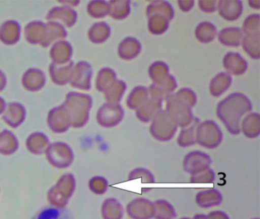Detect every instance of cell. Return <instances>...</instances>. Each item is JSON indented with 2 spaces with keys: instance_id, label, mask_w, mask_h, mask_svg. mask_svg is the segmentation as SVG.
Returning a JSON list of instances; mask_svg holds the SVG:
<instances>
[{
  "instance_id": "obj_6",
  "label": "cell",
  "mask_w": 260,
  "mask_h": 219,
  "mask_svg": "<svg viewBox=\"0 0 260 219\" xmlns=\"http://www.w3.org/2000/svg\"><path fill=\"white\" fill-rule=\"evenodd\" d=\"M45 155L47 160L51 165L60 169L69 167L74 159V152L71 148L66 143L61 141L50 144Z\"/></svg>"
},
{
  "instance_id": "obj_28",
  "label": "cell",
  "mask_w": 260,
  "mask_h": 219,
  "mask_svg": "<svg viewBox=\"0 0 260 219\" xmlns=\"http://www.w3.org/2000/svg\"><path fill=\"white\" fill-rule=\"evenodd\" d=\"M101 213L103 219H122L124 207L115 198H108L103 202Z\"/></svg>"
},
{
  "instance_id": "obj_37",
  "label": "cell",
  "mask_w": 260,
  "mask_h": 219,
  "mask_svg": "<svg viewBox=\"0 0 260 219\" xmlns=\"http://www.w3.org/2000/svg\"><path fill=\"white\" fill-rule=\"evenodd\" d=\"M149 97L148 88L144 86H137L132 90L127 99V106L131 110H138L144 104Z\"/></svg>"
},
{
  "instance_id": "obj_43",
  "label": "cell",
  "mask_w": 260,
  "mask_h": 219,
  "mask_svg": "<svg viewBox=\"0 0 260 219\" xmlns=\"http://www.w3.org/2000/svg\"><path fill=\"white\" fill-rule=\"evenodd\" d=\"M156 13L164 15L170 21H172L175 16L173 6L167 1H153L147 6V16Z\"/></svg>"
},
{
  "instance_id": "obj_4",
  "label": "cell",
  "mask_w": 260,
  "mask_h": 219,
  "mask_svg": "<svg viewBox=\"0 0 260 219\" xmlns=\"http://www.w3.org/2000/svg\"><path fill=\"white\" fill-rule=\"evenodd\" d=\"M166 102H167L166 112L177 125L178 127L183 129L192 123L194 117L191 107H190L186 103L178 98L174 93L166 100Z\"/></svg>"
},
{
  "instance_id": "obj_9",
  "label": "cell",
  "mask_w": 260,
  "mask_h": 219,
  "mask_svg": "<svg viewBox=\"0 0 260 219\" xmlns=\"http://www.w3.org/2000/svg\"><path fill=\"white\" fill-rule=\"evenodd\" d=\"M211 163V157L208 154L201 151H193L185 155L183 168L186 173L194 175L210 168Z\"/></svg>"
},
{
  "instance_id": "obj_25",
  "label": "cell",
  "mask_w": 260,
  "mask_h": 219,
  "mask_svg": "<svg viewBox=\"0 0 260 219\" xmlns=\"http://www.w3.org/2000/svg\"><path fill=\"white\" fill-rule=\"evenodd\" d=\"M46 24L41 21H31L25 27V38L31 44H42L45 38Z\"/></svg>"
},
{
  "instance_id": "obj_20",
  "label": "cell",
  "mask_w": 260,
  "mask_h": 219,
  "mask_svg": "<svg viewBox=\"0 0 260 219\" xmlns=\"http://www.w3.org/2000/svg\"><path fill=\"white\" fill-rule=\"evenodd\" d=\"M74 65L75 64L72 60L65 65H55L51 62L49 65V73L52 82L60 86L70 83Z\"/></svg>"
},
{
  "instance_id": "obj_27",
  "label": "cell",
  "mask_w": 260,
  "mask_h": 219,
  "mask_svg": "<svg viewBox=\"0 0 260 219\" xmlns=\"http://www.w3.org/2000/svg\"><path fill=\"white\" fill-rule=\"evenodd\" d=\"M249 138H255L260 134V117L258 113H251L245 117L240 125V132Z\"/></svg>"
},
{
  "instance_id": "obj_26",
  "label": "cell",
  "mask_w": 260,
  "mask_h": 219,
  "mask_svg": "<svg viewBox=\"0 0 260 219\" xmlns=\"http://www.w3.org/2000/svg\"><path fill=\"white\" fill-rule=\"evenodd\" d=\"M50 144L49 138L42 132H34L26 140L27 149L34 155L45 153Z\"/></svg>"
},
{
  "instance_id": "obj_41",
  "label": "cell",
  "mask_w": 260,
  "mask_h": 219,
  "mask_svg": "<svg viewBox=\"0 0 260 219\" xmlns=\"http://www.w3.org/2000/svg\"><path fill=\"white\" fill-rule=\"evenodd\" d=\"M155 219H175L177 216L174 206L165 199H158L153 202Z\"/></svg>"
},
{
  "instance_id": "obj_54",
  "label": "cell",
  "mask_w": 260,
  "mask_h": 219,
  "mask_svg": "<svg viewBox=\"0 0 260 219\" xmlns=\"http://www.w3.org/2000/svg\"><path fill=\"white\" fill-rule=\"evenodd\" d=\"M7 85V79L4 71L0 70V92L4 91Z\"/></svg>"
},
{
  "instance_id": "obj_5",
  "label": "cell",
  "mask_w": 260,
  "mask_h": 219,
  "mask_svg": "<svg viewBox=\"0 0 260 219\" xmlns=\"http://www.w3.org/2000/svg\"><path fill=\"white\" fill-rule=\"evenodd\" d=\"M151 122L150 132L157 141H170L177 132V125L170 118L165 110H161Z\"/></svg>"
},
{
  "instance_id": "obj_57",
  "label": "cell",
  "mask_w": 260,
  "mask_h": 219,
  "mask_svg": "<svg viewBox=\"0 0 260 219\" xmlns=\"http://www.w3.org/2000/svg\"><path fill=\"white\" fill-rule=\"evenodd\" d=\"M248 3L252 9H260V1H249Z\"/></svg>"
},
{
  "instance_id": "obj_53",
  "label": "cell",
  "mask_w": 260,
  "mask_h": 219,
  "mask_svg": "<svg viewBox=\"0 0 260 219\" xmlns=\"http://www.w3.org/2000/svg\"><path fill=\"white\" fill-rule=\"evenodd\" d=\"M178 5H179V9L182 12H188L194 7V0H187V1L179 0V1H178Z\"/></svg>"
},
{
  "instance_id": "obj_42",
  "label": "cell",
  "mask_w": 260,
  "mask_h": 219,
  "mask_svg": "<svg viewBox=\"0 0 260 219\" xmlns=\"http://www.w3.org/2000/svg\"><path fill=\"white\" fill-rule=\"evenodd\" d=\"M127 90V85L122 80L117 79L106 91L105 97L108 103H118Z\"/></svg>"
},
{
  "instance_id": "obj_34",
  "label": "cell",
  "mask_w": 260,
  "mask_h": 219,
  "mask_svg": "<svg viewBox=\"0 0 260 219\" xmlns=\"http://www.w3.org/2000/svg\"><path fill=\"white\" fill-rule=\"evenodd\" d=\"M148 72L153 83L156 85L164 83L170 76L169 65L162 61L153 62L149 68Z\"/></svg>"
},
{
  "instance_id": "obj_58",
  "label": "cell",
  "mask_w": 260,
  "mask_h": 219,
  "mask_svg": "<svg viewBox=\"0 0 260 219\" xmlns=\"http://www.w3.org/2000/svg\"><path fill=\"white\" fill-rule=\"evenodd\" d=\"M191 219H206V215L202 214H196Z\"/></svg>"
},
{
  "instance_id": "obj_52",
  "label": "cell",
  "mask_w": 260,
  "mask_h": 219,
  "mask_svg": "<svg viewBox=\"0 0 260 219\" xmlns=\"http://www.w3.org/2000/svg\"><path fill=\"white\" fill-rule=\"evenodd\" d=\"M206 219H230V217L224 211L216 210L208 213L206 215Z\"/></svg>"
},
{
  "instance_id": "obj_16",
  "label": "cell",
  "mask_w": 260,
  "mask_h": 219,
  "mask_svg": "<svg viewBox=\"0 0 260 219\" xmlns=\"http://www.w3.org/2000/svg\"><path fill=\"white\" fill-rule=\"evenodd\" d=\"M243 3L239 0H221L217 2L219 15L228 21L239 19L243 13Z\"/></svg>"
},
{
  "instance_id": "obj_51",
  "label": "cell",
  "mask_w": 260,
  "mask_h": 219,
  "mask_svg": "<svg viewBox=\"0 0 260 219\" xmlns=\"http://www.w3.org/2000/svg\"><path fill=\"white\" fill-rule=\"evenodd\" d=\"M199 7L205 13H212L217 9V2L214 0L199 1Z\"/></svg>"
},
{
  "instance_id": "obj_24",
  "label": "cell",
  "mask_w": 260,
  "mask_h": 219,
  "mask_svg": "<svg viewBox=\"0 0 260 219\" xmlns=\"http://www.w3.org/2000/svg\"><path fill=\"white\" fill-rule=\"evenodd\" d=\"M141 51V43L138 39L132 36H127L123 40L118 46V56L124 60H132L135 59Z\"/></svg>"
},
{
  "instance_id": "obj_14",
  "label": "cell",
  "mask_w": 260,
  "mask_h": 219,
  "mask_svg": "<svg viewBox=\"0 0 260 219\" xmlns=\"http://www.w3.org/2000/svg\"><path fill=\"white\" fill-rule=\"evenodd\" d=\"M73 56V47L70 42L60 41L54 43L50 50V57L55 65H65L71 62Z\"/></svg>"
},
{
  "instance_id": "obj_19",
  "label": "cell",
  "mask_w": 260,
  "mask_h": 219,
  "mask_svg": "<svg viewBox=\"0 0 260 219\" xmlns=\"http://www.w3.org/2000/svg\"><path fill=\"white\" fill-rule=\"evenodd\" d=\"M21 36V26L19 22L9 20L0 25V41L6 45H14Z\"/></svg>"
},
{
  "instance_id": "obj_18",
  "label": "cell",
  "mask_w": 260,
  "mask_h": 219,
  "mask_svg": "<svg viewBox=\"0 0 260 219\" xmlns=\"http://www.w3.org/2000/svg\"><path fill=\"white\" fill-rule=\"evenodd\" d=\"M177 87L176 79L170 75L168 79L161 85H156V84L153 83L150 85L148 88L149 96L152 98L157 99L161 101H164L173 94Z\"/></svg>"
},
{
  "instance_id": "obj_59",
  "label": "cell",
  "mask_w": 260,
  "mask_h": 219,
  "mask_svg": "<svg viewBox=\"0 0 260 219\" xmlns=\"http://www.w3.org/2000/svg\"><path fill=\"white\" fill-rule=\"evenodd\" d=\"M179 219H191V218H190V217H182V218H179Z\"/></svg>"
},
{
  "instance_id": "obj_56",
  "label": "cell",
  "mask_w": 260,
  "mask_h": 219,
  "mask_svg": "<svg viewBox=\"0 0 260 219\" xmlns=\"http://www.w3.org/2000/svg\"><path fill=\"white\" fill-rule=\"evenodd\" d=\"M6 106H7V103H6L5 100L0 97V115L4 114V111H5L6 109Z\"/></svg>"
},
{
  "instance_id": "obj_22",
  "label": "cell",
  "mask_w": 260,
  "mask_h": 219,
  "mask_svg": "<svg viewBox=\"0 0 260 219\" xmlns=\"http://www.w3.org/2000/svg\"><path fill=\"white\" fill-rule=\"evenodd\" d=\"M162 107V101L149 97L148 100L136 110V117L143 123H149L153 120Z\"/></svg>"
},
{
  "instance_id": "obj_55",
  "label": "cell",
  "mask_w": 260,
  "mask_h": 219,
  "mask_svg": "<svg viewBox=\"0 0 260 219\" xmlns=\"http://www.w3.org/2000/svg\"><path fill=\"white\" fill-rule=\"evenodd\" d=\"M80 1H64V2H59V3L63 5V6H68V7L73 8L76 7L77 5L80 3Z\"/></svg>"
},
{
  "instance_id": "obj_23",
  "label": "cell",
  "mask_w": 260,
  "mask_h": 219,
  "mask_svg": "<svg viewBox=\"0 0 260 219\" xmlns=\"http://www.w3.org/2000/svg\"><path fill=\"white\" fill-rule=\"evenodd\" d=\"M223 201V196L216 189L202 190L196 194V202L202 208H210L218 206Z\"/></svg>"
},
{
  "instance_id": "obj_15",
  "label": "cell",
  "mask_w": 260,
  "mask_h": 219,
  "mask_svg": "<svg viewBox=\"0 0 260 219\" xmlns=\"http://www.w3.org/2000/svg\"><path fill=\"white\" fill-rule=\"evenodd\" d=\"M45 83L46 76L44 71L39 68H29L22 76V84L27 91L31 92L40 91Z\"/></svg>"
},
{
  "instance_id": "obj_44",
  "label": "cell",
  "mask_w": 260,
  "mask_h": 219,
  "mask_svg": "<svg viewBox=\"0 0 260 219\" xmlns=\"http://www.w3.org/2000/svg\"><path fill=\"white\" fill-rule=\"evenodd\" d=\"M33 219H72L64 208L47 207L36 214Z\"/></svg>"
},
{
  "instance_id": "obj_32",
  "label": "cell",
  "mask_w": 260,
  "mask_h": 219,
  "mask_svg": "<svg viewBox=\"0 0 260 219\" xmlns=\"http://www.w3.org/2000/svg\"><path fill=\"white\" fill-rule=\"evenodd\" d=\"M19 148V141L11 131L4 129L0 132V154L10 155Z\"/></svg>"
},
{
  "instance_id": "obj_3",
  "label": "cell",
  "mask_w": 260,
  "mask_h": 219,
  "mask_svg": "<svg viewBox=\"0 0 260 219\" xmlns=\"http://www.w3.org/2000/svg\"><path fill=\"white\" fill-rule=\"evenodd\" d=\"M223 137L221 129L213 120L202 122L196 128V143L205 149H214L218 147Z\"/></svg>"
},
{
  "instance_id": "obj_38",
  "label": "cell",
  "mask_w": 260,
  "mask_h": 219,
  "mask_svg": "<svg viewBox=\"0 0 260 219\" xmlns=\"http://www.w3.org/2000/svg\"><path fill=\"white\" fill-rule=\"evenodd\" d=\"M109 3V15L115 20H123L127 18L131 12V1L129 0H112Z\"/></svg>"
},
{
  "instance_id": "obj_36",
  "label": "cell",
  "mask_w": 260,
  "mask_h": 219,
  "mask_svg": "<svg viewBox=\"0 0 260 219\" xmlns=\"http://www.w3.org/2000/svg\"><path fill=\"white\" fill-rule=\"evenodd\" d=\"M194 34L198 41L202 44H209L215 39L217 30L212 23L203 21L196 27Z\"/></svg>"
},
{
  "instance_id": "obj_49",
  "label": "cell",
  "mask_w": 260,
  "mask_h": 219,
  "mask_svg": "<svg viewBox=\"0 0 260 219\" xmlns=\"http://www.w3.org/2000/svg\"><path fill=\"white\" fill-rule=\"evenodd\" d=\"M215 179V173L211 168L207 169L197 174L191 175L190 182L191 184H212Z\"/></svg>"
},
{
  "instance_id": "obj_46",
  "label": "cell",
  "mask_w": 260,
  "mask_h": 219,
  "mask_svg": "<svg viewBox=\"0 0 260 219\" xmlns=\"http://www.w3.org/2000/svg\"><path fill=\"white\" fill-rule=\"evenodd\" d=\"M141 179L142 184H154L155 178L153 173L144 167L134 169L128 175V180Z\"/></svg>"
},
{
  "instance_id": "obj_45",
  "label": "cell",
  "mask_w": 260,
  "mask_h": 219,
  "mask_svg": "<svg viewBox=\"0 0 260 219\" xmlns=\"http://www.w3.org/2000/svg\"><path fill=\"white\" fill-rule=\"evenodd\" d=\"M109 3L103 0H94L89 2L87 5V12L92 18H104L109 15Z\"/></svg>"
},
{
  "instance_id": "obj_35",
  "label": "cell",
  "mask_w": 260,
  "mask_h": 219,
  "mask_svg": "<svg viewBox=\"0 0 260 219\" xmlns=\"http://www.w3.org/2000/svg\"><path fill=\"white\" fill-rule=\"evenodd\" d=\"M259 32L246 34L242 40V46L244 51L254 59H259Z\"/></svg>"
},
{
  "instance_id": "obj_7",
  "label": "cell",
  "mask_w": 260,
  "mask_h": 219,
  "mask_svg": "<svg viewBox=\"0 0 260 219\" xmlns=\"http://www.w3.org/2000/svg\"><path fill=\"white\" fill-rule=\"evenodd\" d=\"M124 117V111L119 103H105L100 106L96 114V120L104 128L118 126Z\"/></svg>"
},
{
  "instance_id": "obj_50",
  "label": "cell",
  "mask_w": 260,
  "mask_h": 219,
  "mask_svg": "<svg viewBox=\"0 0 260 219\" xmlns=\"http://www.w3.org/2000/svg\"><path fill=\"white\" fill-rule=\"evenodd\" d=\"M174 94L178 98L186 103L190 107H193L197 103V96L196 93L190 88H182L177 92L174 93Z\"/></svg>"
},
{
  "instance_id": "obj_47",
  "label": "cell",
  "mask_w": 260,
  "mask_h": 219,
  "mask_svg": "<svg viewBox=\"0 0 260 219\" xmlns=\"http://www.w3.org/2000/svg\"><path fill=\"white\" fill-rule=\"evenodd\" d=\"M260 30V15L258 14H253L248 16L243 22V34H251L257 33Z\"/></svg>"
},
{
  "instance_id": "obj_48",
  "label": "cell",
  "mask_w": 260,
  "mask_h": 219,
  "mask_svg": "<svg viewBox=\"0 0 260 219\" xmlns=\"http://www.w3.org/2000/svg\"><path fill=\"white\" fill-rule=\"evenodd\" d=\"M89 190L96 195H103L109 189V181L101 176H93L89 182Z\"/></svg>"
},
{
  "instance_id": "obj_10",
  "label": "cell",
  "mask_w": 260,
  "mask_h": 219,
  "mask_svg": "<svg viewBox=\"0 0 260 219\" xmlns=\"http://www.w3.org/2000/svg\"><path fill=\"white\" fill-rule=\"evenodd\" d=\"M48 125L55 133H63L71 127V120L68 110L62 103L48 113Z\"/></svg>"
},
{
  "instance_id": "obj_12",
  "label": "cell",
  "mask_w": 260,
  "mask_h": 219,
  "mask_svg": "<svg viewBox=\"0 0 260 219\" xmlns=\"http://www.w3.org/2000/svg\"><path fill=\"white\" fill-rule=\"evenodd\" d=\"M46 19L48 21L59 23L64 27H72L77 21V13L68 6H56L48 12Z\"/></svg>"
},
{
  "instance_id": "obj_60",
  "label": "cell",
  "mask_w": 260,
  "mask_h": 219,
  "mask_svg": "<svg viewBox=\"0 0 260 219\" xmlns=\"http://www.w3.org/2000/svg\"><path fill=\"white\" fill-rule=\"evenodd\" d=\"M252 219H259V217H253V218Z\"/></svg>"
},
{
  "instance_id": "obj_13",
  "label": "cell",
  "mask_w": 260,
  "mask_h": 219,
  "mask_svg": "<svg viewBox=\"0 0 260 219\" xmlns=\"http://www.w3.org/2000/svg\"><path fill=\"white\" fill-rule=\"evenodd\" d=\"M26 118V110L25 106L17 102H11L7 104L3 114V120L12 128L19 127Z\"/></svg>"
},
{
  "instance_id": "obj_40",
  "label": "cell",
  "mask_w": 260,
  "mask_h": 219,
  "mask_svg": "<svg viewBox=\"0 0 260 219\" xmlns=\"http://www.w3.org/2000/svg\"><path fill=\"white\" fill-rule=\"evenodd\" d=\"M148 18V29L153 34L165 33L170 27V20L161 14H152Z\"/></svg>"
},
{
  "instance_id": "obj_31",
  "label": "cell",
  "mask_w": 260,
  "mask_h": 219,
  "mask_svg": "<svg viewBox=\"0 0 260 219\" xmlns=\"http://www.w3.org/2000/svg\"><path fill=\"white\" fill-rule=\"evenodd\" d=\"M111 35V27L104 21L92 24L88 31V38L91 42L95 44L106 42Z\"/></svg>"
},
{
  "instance_id": "obj_1",
  "label": "cell",
  "mask_w": 260,
  "mask_h": 219,
  "mask_svg": "<svg viewBox=\"0 0 260 219\" xmlns=\"http://www.w3.org/2000/svg\"><path fill=\"white\" fill-rule=\"evenodd\" d=\"M252 109L249 99L241 93H233L217 106V116L232 135L240 133V122L244 114Z\"/></svg>"
},
{
  "instance_id": "obj_29",
  "label": "cell",
  "mask_w": 260,
  "mask_h": 219,
  "mask_svg": "<svg viewBox=\"0 0 260 219\" xmlns=\"http://www.w3.org/2000/svg\"><path fill=\"white\" fill-rule=\"evenodd\" d=\"M220 44L226 47H237L241 44L243 38L242 29L237 27H226L218 33Z\"/></svg>"
},
{
  "instance_id": "obj_8",
  "label": "cell",
  "mask_w": 260,
  "mask_h": 219,
  "mask_svg": "<svg viewBox=\"0 0 260 219\" xmlns=\"http://www.w3.org/2000/svg\"><path fill=\"white\" fill-rule=\"evenodd\" d=\"M92 68L86 61H80L74 65L70 84L71 86L82 91H89L92 78Z\"/></svg>"
},
{
  "instance_id": "obj_11",
  "label": "cell",
  "mask_w": 260,
  "mask_h": 219,
  "mask_svg": "<svg viewBox=\"0 0 260 219\" xmlns=\"http://www.w3.org/2000/svg\"><path fill=\"white\" fill-rule=\"evenodd\" d=\"M126 212L132 219H152L154 217V205L146 198H136L127 204Z\"/></svg>"
},
{
  "instance_id": "obj_17",
  "label": "cell",
  "mask_w": 260,
  "mask_h": 219,
  "mask_svg": "<svg viewBox=\"0 0 260 219\" xmlns=\"http://www.w3.org/2000/svg\"><path fill=\"white\" fill-rule=\"evenodd\" d=\"M223 65L228 74L241 76L246 72L248 63L239 53L229 52L223 59Z\"/></svg>"
},
{
  "instance_id": "obj_21",
  "label": "cell",
  "mask_w": 260,
  "mask_h": 219,
  "mask_svg": "<svg viewBox=\"0 0 260 219\" xmlns=\"http://www.w3.org/2000/svg\"><path fill=\"white\" fill-rule=\"evenodd\" d=\"M45 28V38L41 44L42 47L47 48L57 41H63L68 36L66 28L59 23L48 21Z\"/></svg>"
},
{
  "instance_id": "obj_33",
  "label": "cell",
  "mask_w": 260,
  "mask_h": 219,
  "mask_svg": "<svg viewBox=\"0 0 260 219\" xmlns=\"http://www.w3.org/2000/svg\"><path fill=\"white\" fill-rule=\"evenodd\" d=\"M199 123H200V120L198 118H194L192 123L189 126L182 129L177 138L178 144L180 147H190L196 144V128Z\"/></svg>"
},
{
  "instance_id": "obj_2",
  "label": "cell",
  "mask_w": 260,
  "mask_h": 219,
  "mask_svg": "<svg viewBox=\"0 0 260 219\" xmlns=\"http://www.w3.org/2000/svg\"><path fill=\"white\" fill-rule=\"evenodd\" d=\"M63 104L69 113L72 127L79 129L87 124L89 112L92 106V99L90 95L72 91L67 94Z\"/></svg>"
},
{
  "instance_id": "obj_39",
  "label": "cell",
  "mask_w": 260,
  "mask_h": 219,
  "mask_svg": "<svg viewBox=\"0 0 260 219\" xmlns=\"http://www.w3.org/2000/svg\"><path fill=\"white\" fill-rule=\"evenodd\" d=\"M116 80L115 71L112 68L106 67L99 71L95 79V87L100 92L104 93Z\"/></svg>"
},
{
  "instance_id": "obj_30",
  "label": "cell",
  "mask_w": 260,
  "mask_h": 219,
  "mask_svg": "<svg viewBox=\"0 0 260 219\" xmlns=\"http://www.w3.org/2000/svg\"><path fill=\"white\" fill-rule=\"evenodd\" d=\"M232 83V77L228 72H220L216 75L210 82L209 90L211 95L215 97L221 96Z\"/></svg>"
}]
</instances>
